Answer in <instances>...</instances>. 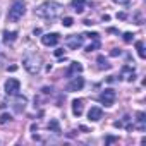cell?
Here are the masks:
<instances>
[{"mask_svg": "<svg viewBox=\"0 0 146 146\" xmlns=\"http://www.w3.org/2000/svg\"><path fill=\"white\" fill-rule=\"evenodd\" d=\"M64 11V7L57 2H43L41 5H38L35 9V14L38 17H45V19H55L57 16H60Z\"/></svg>", "mask_w": 146, "mask_h": 146, "instance_id": "obj_1", "label": "cell"}, {"mask_svg": "<svg viewBox=\"0 0 146 146\" xmlns=\"http://www.w3.org/2000/svg\"><path fill=\"white\" fill-rule=\"evenodd\" d=\"M23 65L29 74H38L40 69H41V58L36 53H29L23 58Z\"/></svg>", "mask_w": 146, "mask_h": 146, "instance_id": "obj_2", "label": "cell"}, {"mask_svg": "<svg viewBox=\"0 0 146 146\" xmlns=\"http://www.w3.org/2000/svg\"><path fill=\"white\" fill-rule=\"evenodd\" d=\"M24 12H26V5H24V2L17 0V2H14V4H12V7L9 9L7 17H9V21H11V23H17V21L24 16Z\"/></svg>", "mask_w": 146, "mask_h": 146, "instance_id": "obj_3", "label": "cell"}, {"mask_svg": "<svg viewBox=\"0 0 146 146\" xmlns=\"http://www.w3.org/2000/svg\"><path fill=\"white\" fill-rule=\"evenodd\" d=\"M19 90H21V83H19L17 79H14V78H9V79L5 81V93H7V95H11V96H16V95L19 93Z\"/></svg>", "mask_w": 146, "mask_h": 146, "instance_id": "obj_4", "label": "cell"}, {"mask_svg": "<svg viewBox=\"0 0 146 146\" xmlns=\"http://www.w3.org/2000/svg\"><path fill=\"white\" fill-rule=\"evenodd\" d=\"M98 100H100L105 107H112V105H113V102H115V91H113V90H110V88H108V90H103V91H102V95L98 96Z\"/></svg>", "mask_w": 146, "mask_h": 146, "instance_id": "obj_5", "label": "cell"}, {"mask_svg": "<svg viewBox=\"0 0 146 146\" xmlns=\"http://www.w3.org/2000/svg\"><path fill=\"white\" fill-rule=\"evenodd\" d=\"M65 45L70 50H78L79 46H83V36L81 35H69L65 38Z\"/></svg>", "mask_w": 146, "mask_h": 146, "instance_id": "obj_6", "label": "cell"}, {"mask_svg": "<svg viewBox=\"0 0 146 146\" xmlns=\"http://www.w3.org/2000/svg\"><path fill=\"white\" fill-rule=\"evenodd\" d=\"M58 41H60V36L57 33H46V35L41 36V43L45 46H55Z\"/></svg>", "mask_w": 146, "mask_h": 146, "instance_id": "obj_7", "label": "cell"}, {"mask_svg": "<svg viewBox=\"0 0 146 146\" xmlns=\"http://www.w3.org/2000/svg\"><path fill=\"white\" fill-rule=\"evenodd\" d=\"M83 86H84V79L79 76H74L70 79V83L67 84V90L69 91H79V90H83Z\"/></svg>", "mask_w": 146, "mask_h": 146, "instance_id": "obj_8", "label": "cell"}, {"mask_svg": "<svg viewBox=\"0 0 146 146\" xmlns=\"http://www.w3.org/2000/svg\"><path fill=\"white\" fill-rule=\"evenodd\" d=\"M83 110H84V100H74L72 102V113L76 117H81L83 115Z\"/></svg>", "mask_w": 146, "mask_h": 146, "instance_id": "obj_9", "label": "cell"}, {"mask_svg": "<svg viewBox=\"0 0 146 146\" xmlns=\"http://www.w3.org/2000/svg\"><path fill=\"white\" fill-rule=\"evenodd\" d=\"M102 115H103V110H102L100 107H91L90 112H88V119L93 120V122H98V120L102 119Z\"/></svg>", "mask_w": 146, "mask_h": 146, "instance_id": "obj_10", "label": "cell"}, {"mask_svg": "<svg viewBox=\"0 0 146 146\" xmlns=\"http://www.w3.org/2000/svg\"><path fill=\"white\" fill-rule=\"evenodd\" d=\"M83 72V65L79 64V62H72L70 64V67L67 69V76L70 78V76H78V74H81Z\"/></svg>", "mask_w": 146, "mask_h": 146, "instance_id": "obj_11", "label": "cell"}, {"mask_svg": "<svg viewBox=\"0 0 146 146\" xmlns=\"http://www.w3.org/2000/svg\"><path fill=\"white\" fill-rule=\"evenodd\" d=\"M84 4H86V0H72V2H70V7H72V11H74V12L81 14V12L84 11Z\"/></svg>", "mask_w": 146, "mask_h": 146, "instance_id": "obj_12", "label": "cell"}, {"mask_svg": "<svg viewBox=\"0 0 146 146\" xmlns=\"http://www.w3.org/2000/svg\"><path fill=\"white\" fill-rule=\"evenodd\" d=\"M16 36H17V33L16 31H5L4 33V41H5V45H9V43H14V40H16Z\"/></svg>", "mask_w": 146, "mask_h": 146, "instance_id": "obj_13", "label": "cell"}, {"mask_svg": "<svg viewBox=\"0 0 146 146\" xmlns=\"http://www.w3.org/2000/svg\"><path fill=\"white\" fill-rule=\"evenodd\" d=\"M144 117H146V115H144L143 112H139V113H137V125H136V127H137V129H141V131L144 129V120H146Z\"/></svg>", "mask_w": 146, "mask_h": 146, "instance_id": "obj_14", "label": "cell"}, {"mask_svg": "<svg viewBox=\"0 0 146 146\" xmlns=\"http://www.w3.org/2000/svg\"><path fill=\"white\" fill-rule=\"evenodd\" d=\"M136 48H137L139 57H141V58H144V57H146V52H144V43H143V41H137V43H136Z\"/></svg>", "mask_w": 146, "mask_h": 146, "instance_id": "obj_15", "label": "cell"}, {"mask_svg": "<svg viewBox=\"0 0 146 146\" xmlns=\"http://www.w3.org/2000/svg\"><path fill=\"white\" fill-rule=\"evenodd\" d=\"M98 64H100V69H108V67H110V64H108V62L105 60V57H102V55L98 57Z\"/></svg>", "mask_w": 146, "mask_h": 146, "instance_id": "obj_16", "label": "cell"}, {"mask_svg": "<svg viewBox=\"0 0 146 146\" xmlns=\"http://www.w3.org/2000/svg\"><path fill=\"white\" fill-rule=\"evenodd\" d=\"M48 127H50V129H53L55 132H60V129H58V122H57L55 119H53V120H50V124H48Z\"/></svg>", "mask_w": 146, "mask_h": 146, "instance_id": "obj_17", "label": "cell"}, {"mask_svg": "<svg viewBox=\"0 0 146 146\" xmlns=\"http://www.w3.org/2000/svg\"><path fill=\"white\" fill-rule=\"evenodd\" d=\"M11 119H12V117H11L9 113H2V115H0V124H7Z\"/></svg>", "mask_w": 146, "mask_h": 146, "instance_id": "obj_18", "label": "cell"}, {"mask_svg": "<svg viewBox=\"0 0 146 146\" xmlns=\"http://www.w3.org/2000/svg\"><path fill=\"white\" fill-rule=\"evenodd\" d=\"M65 28H70L72 24H74V19H72V17H64V23H62Z\"/></svg>", "mask_w": 146, "mask_h": 146, "instance_id": "obj_19", "label": "cell"}, {"mask_svg": "<svg viewBox=\"0 0 146 146\" xmlns=\"http://www.w3.org/2000/svg\"><path fill=\"white\" fill-rule=\"evenodd\" d=\"M124 70L127 72V70H129V67H124ZM127 81H134V70H132V72H129V76H127Z\"/></svg>", "mask_w": 146, "mask_h": 146, "instance_id": "obj_20", "label": "cell"}, {"mask_svg": "<svg viewBox=\"0 0 146 146\" xmlns=\"http://www.w3.org/2000/svg\"><path fill=\"white\" fill-rule=\"evenodd\" d=\"M124 41H125V43H131V41H132V35H131V33H125V35H124Z\"/></svg>", "mask_w": 146, "mask_h": 146, "instance_id": "obj_21", "label": "cell"}, {"mask_svg": "<svg viewBox=\"0 0 146 146\" xmlns=\"http://www.w3.org/2000/svg\"><path fill=\"white\" fill-rule=\"evenodd\" d=\"M112 55H120V50H117V48H113V50H112Z\"/></svg>", "mask_w": 146, "mask_h": 146, "instance_id": "obj_22", "label": "cell"}, {"mask_svg": "<svg viewBox=\"0 0 146 146\" xmlns=\"http://www.w3.org/2000/svg\"><path fill=\"white\" fill-rule=\"evenodd\" d=\"M55 53H57V57H62V55H64V52H62V50H57Z\"/></svg>", "mask_w": 146, "mask_h": 146, "instance_id": "obj_23", "label": "cell"}]
</instances>
